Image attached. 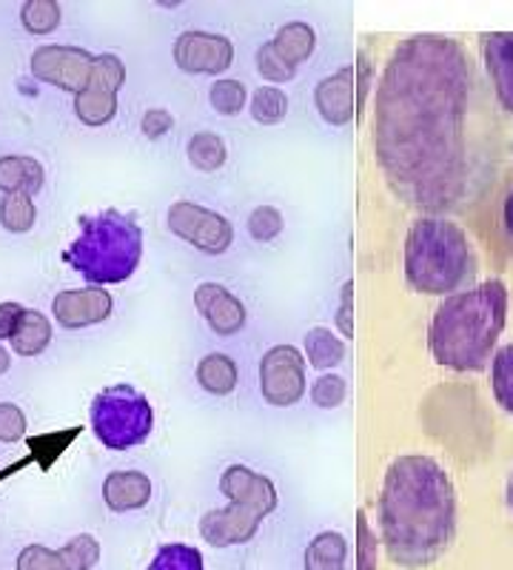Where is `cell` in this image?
Segmentation results:
<instances>
[{"label":"cell","mask_w":513,"mask_h":570,"mask_svg":"<svg viewBox=\"0 0 513 570\" xmlns=\"http://www.w3.org/2000/svg\"><path fill=\"white\" fill-rule=\"evenodd\" d=\"M374 149L391 191L434 217L491 191L505 166V120L462 40L414 35L396 46L377 89Z\"/></svg>","instance_id":"cell-1"},{"label":"cell","mask_w":513,"mask_h":570,"mask_svg":"<svg viewBox=\"0 0 513 570\" xmlns=\"http://www.w3.org/2000/svg\"><path fill=\"white\" fill-rule=\"evenodd\" d=\"M379 528L391 562L425 568L456 533V491L448 471L425 454L396 456L379 491Z\"/></svg>","instance_id":"cell-2"},{"label":"cell","mask_w":513,"mask_h":570,"mask_svg":"<svg viewBox=\"0 0 513 570\" xmlns=\"http://www.w3.org/2000/svg\"><path fill=\"white\" fill-rule=\"evenodd\" d=\"M507 323V288L502 279L462 288L442 299L431 320V354L442 368L468 374L491 365Z\"/></svg>","instance_id":"cell-3"},{"label":"cell","mask_w":513,"mask_h":570,"mask_svg":"<svg viewBox=\"0 0 513 570\" xmlns=\"http://www.w3.org/2000/svg\"><path fill=\"white\" fill-rule=\"evenodd\" d=\"M476 274L468 234L448 217L425 214L405 237V279L420 294H456Z\"/></svg>","instance_id":"cell-4"},{"label":"cell","mask_w":513,"mask_h":570,"mask_svg":"<svg viewBox=\"0 0 513 570\" xmlns=\"http://www.w3.org/2000/svg\"><path fill=\"white\" fill-rule=\"evenodd\" d=\"M144 257V228L135 217L106 208L100 214L80 217L78 240L63 252V259L86 283H126Z\"/></svg>","instance_id":"cell-5"},{"label":"cell","mask_w":513,"mask_h":570,"mask_svg":"<svg viewBox=\"0 0 513 570\" xmlns=\"http://www.w3.org/2000/svg\"><path fill=\"white\" fill-rule=\"evenodd\" d=\"M220 491L228 508L208 511L200 519V533L215 548H231L254 539L257 528L277 508V488L268 476L246 465H228L220 476Z\"/></svg>","instance_id":"cell-6"},{"label":"cell","mask_w":513,"mask_h":570,"mask_svg":"<svg viewBox=\"0 0 513 570\" xmlns=\"http://www.w3.org/2000/svg\"><path fill=\"white\" fill-rule=\"evenodd\" d=\"M155 428V409L135 385H111L91 400V431L111 451L144 445Z\"/></svg>","instance_id":"cell-7"},{"label":"cell","mask_w":513,"mask_h":570,"mask_svg":"<svg viewBox=\"0 0 513 570\" xmlns=\"http://www.w3.org/2000/svg\"><path fill=\"white\" fill-rule=\"evenodd\" d=\"M169 228L175 237L186 240L203 254H223L235 243V226L215 208L200 203L177 200L169 206Z\"/></svg>","instance_id":"cell-8"},{"label":"cell","mask_w":513,"mask_h":570,"mask_svg":"<svg viewBox=\"0 0 513 570\" xmlns=\"http://www.w3.org/2000/svg\"><path fill=\"white\" fill-rule=\"evenodd\" d=\"M126 80V66L118 55H95V75L89 89L75 95V115L86 126H106L118 115V91Z\"/></svg>","instance_id":"cell-9"},{"label":"cell","mask_w":513,"mask_h":570,"mask_svg":"<svg viewBox=\"0 0 513 570\" xmlns=\"http://www.w3.org/2000/svg\"><path fill=\"white\" fill-rule=\"evenodd\" d=\"M263 400L277 409H288L306 394V356L294 345H274L260 360Z\"/></svg>","instance_id":"cell-10"},{"label":"cell","mask_w":513,"mask_h":570,"mask_svg":"<svg viewBox=\"0 0 513 570\" xmlns=\"http://www.w3.org/2000/svg\"><path fill=\"white\" fill-rule=\"evenodd\" d=\"M32 75L43 83L80 95V91L89 89L91 75H95V55H89L80 46H40L32 55Z\"/></svg>","instance_id":"cell-11"},{"label":"cell","mask_w":513,"mask_h":570,"mask_svg":"<svg viewBox=\"0 0 513 570\" xmlns=\"http://www.w3.org/2000/svg\"><path fill=\"white\" fill-rule=\"evenodd\" d=\"M175 63L186 75H223L235 60V46L226 35L182 32L175 40Z\"/></svg>","instance_id":"cell-12"},{"label":"cell","mask_w":513,"mask_h":570,"mask_svg":"<svg viewBox=\"0 0 513 570\" xmlns=\"http://www.w3.org/2000/svg\"><path fill=\"white\" fill-rule=\"evenodd\" d=\"M115 299L100 285H86V288H69L60 292L52 303V314L63 328H86V325L106 323L111 317Z\"/></svg>","instance_id":"cell-13"},{"label":"cell","mask_w":513,"mask_h":570,"mask_svg":"<svg viewBox=\"0 0 513 570\" xmlns=\"http://www.w3.org/2000/svg\"><path fill=\"white\" fill-rule=\"evenodd\" d=\"M195 308L206 317L215 334L220 337H235L246 328V305L240 297L228 292L220 283H203L195 288Z\"/></svg>","instance_id":"cell-14"},{"label":"cell","mask_w":513,"mask_h":570,"mask_svg":"<svg viewBox=\"0 0 513 570\" xmlns=\"http://www.w3.org/2000/svg\"><path fill=\"white\" fill-rule=\"evenodd\" d=\"M480 46L496 104L505 115H513V32H482Z\"/></svg>","instance_id":"cell-15"},{"label":"cell","mask_w":513,"mask_h":570,"mask_svg":"<svg viewBox=\"0 0 513 570\" xmlns=\"http://www.w3.org/2000/svg\"><path fill=\"white\" fill-rule=\"evenodd\" d=\"M314 104L319 117L332 126H348L357 115V86H354V66H343L314 89Z\"/></svg>","instance_id":"cell-16"},{"label":"cell","mask_w":513,"mask_h":570,"mask_svg":"<svg viewBox=\"0 0 513 570\" xmlns=\"http://www.w3.org/2000/svg\"><path fill=\"white\" fill-rule=\"evenodd\" d=\"M151 480L144 471H111L103 482V502L109 511L126 513L149 505Z\"/></svg>","instance_id":"cell-17"},{"label":"cell","mask_w":513,"mask_h":570,"mask_svg":"<svg viewBox=\"0 0 513 570\" xmlns=\"http://www.w3.org/2000/svg\"><path fill=\"white\" fill-rule=\"evenodd\" d=\"M43 188V166L34 157H0V191L3 195H38Z\"/></svg>","instance_id":"cell-18"},{"label":"cell","mask_w":513,"mask_h":570,"mask_svg":"<svg viewBox=\"0 0 513 570\" xmlns=\"http://www.w3.org/2000/svg\"><path fill=\"white\" fill-rule=\"evenodd\" d=\"M272 46L274 52L279 55V60H286L292 69H297V66L306 63L314 55V49H317V35H314V29L308 27V23H303V20H292V23L277 29V35L272 38Z\"/></svg>","instance_id":"cell-19"},{"label":"cell","mask_w":513,"mask_h":570,"mask_svg":"<svg viewBox=\"0 0 513 570\" xmlns=\"http://www.w3.org/2000/svg\"><path fill=\"white\" fill-rule=\"evenodd\" d=\"M197 383L203 391L215 396H228L237 389V365L231 356L226 354H206L197 363Z\"/></svg>","instance_id":"cell-20"},{"label":"cell","mask_w":513,"mask_h":570,"mask_svg":"<svg viewBox=\"0 0 513 570\" xmlns=\"http://www.w3.org/2000/svg\"><path fill=\"white\" fill-rule=\"evenodd\" d=\"M345 559H348V542L337 531L319 533L306 548V570H345Z\"/></svg>","instance_id":"cell-21"},{"label":"cell","mask_w":513,"mask_h":570,"mask_svg":"<svg viewBox=\"0 0 513 570\" xmlns=\"http://www.w3.org/2000/svg\"><path fill=\"white\" fill-rule=\"evenodd\" d=\"M306 356L314 368L332 371L345 360V343L332 328L317 325V328H312L306 334Z\"/></svg>","instance_id":"cell-22"},{"label":"cell","mask_w":513,"mask_h":570,"mask_svg":"<svg viewBox=\"0 0 513 570\" xmlns=\"http://www.w3.org/2000/svg\"><path fill=\"white\" fill-rule=\"evenodd\" d=\"M49 343H52V323H49L40 312L27 308L23 323H20L18 334L12 337V348L18 351L20 356H38L43 354Z\"/></svg>","instance_id":"cell-23"},{"label":"cell","mask_w":513,"mask_h":570,"mask_svg":"<svg viewBox=\"0 0 513 570\" xmlns=\"http://www.w3.org/2000/svg\"><path fill=\"white\" fill-rule=\"evenodd\" d=\"M186 155L197 171H217L226 166V140L217 131H197L186 146Z\"/></svg>","instance_id":"cell-24"},{"label":"cell","mask_w":513,"mask_h":570,"mask_svg":"<svg viewBox=\"0 0 513 570\" xmlns=\"http://www.w3.org/2000/svg\"><path fill=\"white\" fill-rule=\"evenodd\" d=\"M248 111L260 126H277L288 115V95L279 86H260L248 100Z\"/></svg>","instance_id":"cell-25"},{"label":"cell","mask_w":513,"mask_h":570,"mask_svg":"<svg viewBox=\"0 0 513 570\" xmlns=\"http://www.w3.org/2000/svg\"><path fill=\"white\" fill-rule=\"evenodd\" d=\"M491 391L500 409L513 416V343L496 348L491 360Z\"/></svg>","instance_id":"cell-26"},{"label":"cell","mask_w":513,"mask_h":570,"mask_svg":"<svg viewBox=\"0 0 513 570\" xmlns=\"http://www.w3.org/2000/svg\"><path fill=\"white\" fill-rule=\"evenodd\" d=\"M38 220L32 195H3L0 200V226L12 234H27Z\"/></svg>","instance_id":"cell-27"},{"label":"cell","mask_w":513,"mask_h":570,"mask_svg":"<svg viewBox=\"0 0 513 570\" xmlns=\"http://www.w3.org/2000/svg\"><path fill=\"white\" fill-rule=\"evenodd\" d=\"M60 18H63V12H60V3H55V0H27L20 7V23L32 35L55 32Z\"/></svg>","instance_id":"cell-28"},{"label":"cell","mask_w":513,"mask_h":570,"mask_svg":"<svg viewBox=\"0 0 513 570\" xmlns=\"http://www.w3.org/2000/svg\"><path fill=\"white\" fill-rule=\"evenodd\" d=\"M149 570H203V553L191 544H162Z\"/></svg>","instance_id":"cell-29"},{"label":"cell","mask_w":513,"mask_h":570,"mask_svg":"<svg viewBox=\"0 0 513 570\" xmlns=\"http://www.w3.org/2000/svg\"><path fill=\"white\" fill-rule=\"evenodd\" d=\"M208 100L215 106L220 115L226 117H235L246 109V100H248V91L240 80H231V78H223L217 80L211 89H208Z\"/></svg>","instance_id":"cell-30"},{"label":"cell","mask_w":513,"mask_h":570,"mask_svg":"<svg viewBox=\"0 0 513 570\" xmlns=\"http://www.w3.org/2000/svg\"><path fill=\"white\" fill-rule=\"evenodd\" d=\"M18 570H72L69 559H66L63 548L52 551L43 544H29L18 557Z\"/></svg>","instance_id":"cell-31"},{"label":"cell","mask_w":513,"mask_h":570,"mask_svg":"<svg viewBox=\"0 0 513 570\" xmlns=\"http://www.w3.org/2000/svg\"><path fill=\"white\" fill-rule=\"evenodd\" d=\"M283 232V214L274 206H257L248 214V234L257 243H272Z\"/></svg>","instance_id":"cell-32"},{"label":"cell","mask_w":513,"mask_h":570,"mask_svg":"<svg viewBox=\"0 0 513 570\" xmlns=\"http://www.w3.org/2000/svg\"><path fill=\"white\" fill-rule=\"evenodd\" d=\"M257 71H260L263 78L268 80V86H277V83H288V80L297 78V69L286 63V60H279V55L274 52L272 40L263 43L257 49Z\"/></svg>","instance_id":"cell-33"},{"label":"cell","mask_w":513,"mask_h":570,"mask_svg":"<svg viewBox=\"0 0 513 570\" xmlns=\"http://www.w3.org/2000/svg\"><path fill=\"white\" fill-rule=\"evenodd\" d=\"M63 553L69 559V564H72V570H91L100 562V544L89 533H80V537L69 539L63 544Z\"/></svg>","instance_id":"cell-34"},{"label":"cell","mask_w":513,"mask_h":570,"mask_svg":"<svg viewBox=\"0 0 513 570\" xmlns=\"http://www.w3.org/2000/svg\"><path fill=\"white\" fill-rule=\"evenodd\" d=\"M345 394H348V385H345L343 376H337V374L319 376L317 383H314V389H312L314 405H317V409H325V411L343 405Z\"/></svg>","instance_id":"cell-35"},{"label":"cell","mask_w":513,"mask_h":570,"mask_svg":"<svg viewBox=\"0 0 513 570\" xmlns=\"http://www.w3.org/2000/svg\"><path fill=\"white\" fill-rule=\"evenodd\" d=\"M357 570H377V537L365 511L357 513Z\"/></svg>","instance_id":"cell-36"},{"label":"cell","mask_w":513,"mask_h":570,"mask_svg":"<svg viewBox=\"0 0 513 570\" xmlns=\"http://www.w3.org/2000/svg\"><path fill=\"white\" fill-rule=\"evenodd\" d=\"M27 434V414L14 402H0V442H18Z\"/></svg>","instance_id":"cell-37"},{"label":"cell","mask_w":513,"mask_h":570,"mask_svg":"<svg viewBox=\"0 0 513 570\" xmlns=\"http://www.w3.org/2000/svg\"><path fill=\"white\" fill-rule=\"evenodd\" d=\"M337 328L343 331L345 340L354 337V283L343 285V292H339V308H337Z\"/></svg>","instance_id":"cell-38"},{"label":"cell","mask_w":513,"mask_h":570,"mask_svg":"<svg viewBox=\"0 0 513 570\" xmlns=\"http://www.w3.org/2000/svg\"><path fill=\"white\" fill-rule=\"evenodd\" d=\"M171 126H175V117L166 109H149L144 115V120H140V129H144V135L149 137V140H157V137H162L166 131H171Z\"/></svg>","instance_id":"cell-39"},{"label":"cell","mask_w":513,"mask_h":570,"mask_svg":"<svg viewBox=\"0 0 513 570\" xmlns=\"http://www.w3.org/2000/svg\"><path fill=\"white\" fill-rule=\"evenodd\" d=\"M23 314H27V308L20 303H0V340H9V343H12L20 323H23Z\"/></svg>","instance_id":"cell-40"},{"label":"cell","mask_w":513,"mask_h":570,"mask_svg":"<svg viewBox=\"0 0 513 570\" xmlns=\"http://www.w3.org/2000/svg\"><path fill=\"white\" fill-rule=\"evenodd\" d=\"M502 237L507 243V252L513 254V186L502 200Z\"/></svg>","instance_id":"cell-41"},{"label":"cell","mask_w":513,"mask_h":570,"mask_svg":"<svg viewBox=\"0 0 513 570\" xmlns=\"http://www.w3.org/2000/svg\"><path fill=\"white\" fill-rule=\"evenodd\" d=\"M9 368H12V356H9V351L0 345V376L7 374Z\"/></svg>","instance_id":"cell-42"},{"label":"cell","mask_w":513,"mask_h":570,"mask_svg":"<svg viewBox=\"0 0 513 570\" xmlns=\"http://www.w3.org/2000/svg\"><path fill=\"white\" fill-rule=\"evenodd\" d=\"M507 508L513 513V471H511V480H507Z\"/></svg>","instance_id":"cell-43"}]
</instances>
